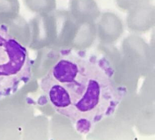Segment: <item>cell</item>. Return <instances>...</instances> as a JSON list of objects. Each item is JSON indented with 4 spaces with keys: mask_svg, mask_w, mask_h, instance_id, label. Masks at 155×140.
<instances>
[{
    "mask_svg": "<svg viewBox=\"0 0 155 140\" xmlns=\"http://www.w3.org/2000/svg\"><path fill=\"white\" fill-rule=\"evenodd\" d=\"M103 62L75 55L59 57L40 82L50 105L86 135L114 115L123 94Z\"/></svg>",
    "mask_w": 155,
    "mask_h": 140,
    "instance_id": "1",
    "label": "cell"
},
{
    "mask_svg": "<svg viewBox=\"0 0 155 140\" xmlns=\"http://www.w3.org/2000/svg\"><path fill=\"white\" fill-rule=\"evenodd\" d=\"M31 61L26 47L0 27V99L13 94L31 79Z\"/></svg>",
    "mask_w": 155,
    "mask_h": 140,
    "instance_id": "2",
    "label": "cell"
},
{
    "mask_svg": "<svg viewBox=\"0 0 155 140\" xmlns=\"http://www.w3.org/2000/svg\"><path fill=\"white\" fill-rule=\"evenodd\" d=\"M71 5L76 16L94 17L97 15V5L94 0H72Z\"/></svg>",
    "mask_w": 155,
    "mask_h": 140,
    "instance_id": "3",
    "label": "cell"
},
{
    "mask_svg": "<svg viewBox=\"0 0 155 140\" xmlns=\"http://www.w3.org/2000/svg\"><path fill=\"white\" fill-rule=\"evenodd\" d=\"M152 11L150 7H146L145 9L136 11L130 17V24L131 27L137 30H142L145 27H148L149 21H150Z\"/></svg>",
    "mask_w": 155,
    "mask_h": 140,
    "instance_id": "4",
    "label": "cell"
},
{
    "mask_svg": "<svg viewBox=\"0 0 155 140\" xmlns=\"http://www.w3.org/2000/svg\"><path fill=\"white\" fill-rule=\"evenodd\" d=\"M102 23V36L104 39L112 40L117 35L119 27L116 18L112 16H106Z\"/></svg>",
    "mask_w": 155,
    "mask_h": 140,
    "instance_id": "5",
    "label": "cell"
},
{
    "mask_svg": "<svg viewBox=\"0 0 155 140\" xmlns=\"http://www.w3.org/2000/svg\"><path fill=\"white\" fill-rule=\"evenodd\" d=\"M28 5L36 9H50L55 6V0H26Z\"/></svg>",
    "mask_w": 155,
    "mask_h": 140,
    "instance_id": "6",
    "label": "cell"
},
{
    "mask_svg": "<svg viewBox=\"0 0 155 140\" xmlns=\"http://www.w3.org/2000/svg\"><path fill=\"white\" fill-rule=\"evenodd\" d=\"M117 4L124 9H129L140 3L148 1V0H116Z\"/></svg>",
    "mask_w": 155,
    "mask_h": 140,
    "instance_id": "7",
    "label": "cell"
}]
</instances>
